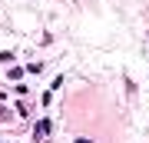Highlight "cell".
<instances>
[{
	"label": "cell",
	"mask_w": 149,
	"mask_h": 143,
	"mask_svg": "<svg viewBox=\"0 0 149 143\" xmlns=\"http://www.w3.org/2000/svg\"><path fill=\"white\" fill-rule=\"evenodd\" d=\"M47 130H50V123H47V120H40V123H37V133H40V137H47Z\"/></svg>",
	"instance_id": "cell-1"
}]
</instances>
